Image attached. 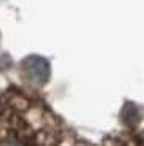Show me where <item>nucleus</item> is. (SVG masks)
Here are the masks:
<instances>
[{
    "mask_svg": "<svg viewBox=\"0 0 144 146\" xmlns=\"http://www.w3.org/2000/svg\"><path fill=\"white\" fill-rule=\"evenodd\" d=\"M22 72L32 85H43L50 77V64L42 56H29L22 63Z\"/></svg>",
    "mask_w": 144,
    "mask_h": 146,
    "instance_id": "f257e3e1",
    "label": "nucleus"
},
{
    "mask_svg": "<svg viewBox=\"0 0 144 146\" xmlns=\"http://www.w3.org/2000/svg\"><path fill=\"white\" fill-rule=\"evenodd\" d=\"M0 146H21L18 141H13V140H8V141H3L0 143Z\"/></svg>",
    "mask_w": 144,
    "mask_h": 146,
    "instance_id": "f03ea898",
    "label": "nucleus"
}]
</instances>
